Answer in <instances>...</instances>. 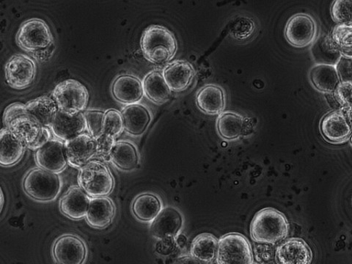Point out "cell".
Instances as JSON below:
<instances>
[{"instance_id": "cell-1", "label": "cell", "mask_w": 352, "mask_h": 264, "mask_svg": "<svg viewBox=\"0 0 352 264\" xmlns=\"http://www.w3.org/2000/svg\"><path fill=\"white\" fill-rule=\"evenodd\" d=\"M140 47L147 60L154 64L170 61L178 50L173 33L160 25H151L142 33Z\"/></svg>"}, {"instance_id": "cell-2", "label": "cell", "mask_w": 352, "mask_h": 264, "mask_svg": "<svg viewBox=\"0 0 352 264\" xmlns=\"http://www.w3.org/2000/svg\"><path fill=\"white\" fill-rule=\"evenodd\" d=\"M289 232L287 219L272 208L261 209L253 217L250 224L251 237L258 243H277L287 236Z\"/></svg>"}, {"instance_id": "cell-3", "label": "cell", "mask_w": 352, "mask_h": 264, "mask_svg": "<svg viewBox=\"0 0 352 264\" xmlns=\"http://www.w3.org/2000/svg\"><path fill=\"white\" fill-rule=\"evenodd\" d=\"M78 184L90 197H106L113 192L115 180L104 162L91 160L80 169Z\"/></svg>"}, {"instance_id": "cell-4", "label": "cell", "mask_w": 352, "mask_h": 264, "mask_svg": "<svg viewBox=\"0 0 352 264\" xmlns=\"http://www.w3.org/2000/svg\"><path fill=\"white\" fill-rule=\"evenodd\" d=\"M58 174L41 168H33L25 175L23 187L32 199L39 202H51L56 199L62 189Z\"/></svg>"}, {"instance_id": "cell-5", "label": "cell", "mask_w": 352, "mask_h": 264, "mask_svg": "<svg viewBox=\"0 0 352 264\" xmlns=\"http://www.w3.org/2000/svg\"><path fill=\"white\" fill-rule=\"evenodd\" d=\"M52 96L58 110L71 115L85 111L90 98L87 87L72 79L59 83L54 87Z\"/></svg>"}, {"instance_id": "cell-6", "label": "cell", "mask_w": 352, "mask_h": 264, "mask_svg": "<svg viewBox=\"0 0 352 264\" xmlns=\"http://www.w3.org/2000/svg\"><path fill=\"white\" fill-rule=\"evenodd\" d=\"M217 264H250L252 250L249 241L237 233L228 234L218 240Z\"/></svg>"}, {"instance_id": "cell-7", "label": "cell", "mask_w": 352, "mask_h": 264, "mask_svg": "<svg viewBox=\"0 0 352 264\" xmlns=\"http://www.w3.org/2000/svg\"><path fill=\"white\" fill-rule=\"evenodd\" d=\"M53 41L50 27L45 21L39 19L25 21L20 27L16 36V42L19 47L32 53L50 47Z\"/></svg>"}, {"instance_id": "cell-8", "label": "cell", "mask_w": 352, "mask_h": 264, "mask_svg": "<svg viewBox=\"0 0 352 264\" xmlns=\"http://www.w3.org/2000/svg\"><path fill=\"white\" fill-rule=\"evenodd\" d=\"M6 128L32 151H36L52 139L50 129L43 126L28 114L15 118Z\"/></svg>"}, {"instance_id": "cell-9", "label": "cell", "mask_w": 352, "mask_h": 264, "mask_svg": "<svg viewBox=\"0 0 352 264\" xmlns=\"http://www.w3.org/2000/svg\"><path fill=\"white\" fill-rule=\"evenodd\" d=\"M8 85L15 90H23L35 81L37 66L34 60L25 54L11 57L6 65Z\"/></svg>"}, {"instance_id": "cell-10", "label": "cell", "mask_w": 352, "mask_h": 264, "mask_svg": "<svg viewBox=\"0 0 352 264\" xmlns=\"http://www.w3.org/2000/svg\"><path fill=\"white\" fill-rule=\"evenodd\" d=\"M318 26L316 20L309 14L293 16L285 29L286 40L292 46L303 48L311 45L317 38Z\"/></svg>"}, {"instance_id": "cell-11", "label": "cell", "mask_w": 352, "mask_h": 264, "mask_svg": "<svg viewBox=\"0 0 352 264\" xmlns=\"http://www.w3.org/2000/svg\"><path fill=\"white\" fill-rule=\"evenodd\" d=\"M52 255L57 264H84L87 250L79 236L65 234L54 241Z\"/></svg>"}, {"instance_id": "cell-12", "label": "cell", "mask_w": 352, "mask_h": 264, "mask_svg": "<svg viewBox=\"0 0 352 264\" xmlns=\"http://www.w3.org/2000/svg\"><path fill=\"white\" fill-rule=\"evenodd\" d=\"M323 137L333 144L346 142L351 135V108L327 114L322 120Z\"/></svg>"}, {"instance_id": "cell-13", "label": "cell", "mask_w": 352, "mask_h": 264, "mask_svg": "<svg viewBox=\"0 0 352 264\" xmlns=\"http://www.w3.org/2000/svg\"><path fill=\"white\" fill-rule=\"evenodd\" d=\"M66 160L70 166L80 169L96 155V142L90 135L82 133L64 142Z\"/></svg>"}, {"instance_id": "cell-14", "label": "cell", "mask_w": 352, "mask_h": 264, "mask_svg": "<svg viewBox=\"0 0 352 264\" xmlns=\"http://www.w3.org/2000/svg\"><path fill=\"white\" fill-rule=\"evenodd\" d=\"M36 162L39 168L59 174L67 167L64 142L52 138L36 151Z\"/></svg>"}, {"instance_id": "cell-15", "label": "cell", "mask_w": 352, "mask_h": 264, "mask_svg": "<svg viewBox=\"0 0 352 264\" xmlns=\"http://www.w3.org/2000/svg\"><path fill=\"white\" fill-rule=\"evenodd\" d=\"M275 261L278 264H311L313 252L303 239L291 238L277 248Z\"/></svg>"}, {"instance_id": "cell-16", "label": "cell", "mask_w": 352, "mask_h": 264, "mask_svg": "<svg viewBox=\"0 0 352 264\" xmlns=\"http://www.w3.org/2000/svg\"><path fill=\"white\" fill-rule=\"evenodd\" d=\"M50 129L55 138L65 142L83 133L86 129L84 114L71 115L58 111L54 115Z\"/></svg>"}, {"instance_id": "cell-17", "label": "cell", "mask_w": 352, "mask_h": 264, "mask_svg": "<svg viewBox=\"0 0 352 264\" xmlns=\"http://www.w3.org/2000/svg\"><path fill=\"white\" fill-rule=\"evenodd\" d=\"M184 225L182 214L173 207L162 209L157 217L151 223L152 235L160 239H170L177 236Z\"/></svg>"}, {"instance_id": "cell-18", "label": "cell", "mask_w": 352, "mask_h": 264, "mask_svg": "<svg viewBox=\"0 0 352 264\" xmlns=\"http://www.w3.org/2000/svg\"><path fill=\"white\" fill-rule=\"evenodd\" d=\"M195 74L192 65L188 61L177 60L165 68L163 79L171 92H182L188 88Z\"/></svg>"}, {"instance_id": "cell-19", "label": "cell", "mask_w": 352, "mask_h": 264, "mask_svg": "<svg viewBox=\"0 0 352 264\" xmlns=\"http://www.w3.org/2000/svg\"><path fill=\"white\" fill-rule=\"evenodd\" d=\"M116 208L111 199L107 197H91L86 213V221L94 228L103 229L112 223Z\"/></svg>"}, {"instance_id": "cell-20", "label": "cell", "mask_w": 352, "mask_h": 264, "mask_svg": "<svg viewBox=\"0 0 352 264\" xmlns=\"http://www.w3.org/2000/svg\"><path fill=\"white\" fill-rule=\"evenodd\" d=\"M91 197L79 186H73L61 197V213L70 219L78 220L85 218Z\"/></svg>"}, {"instance_id": "cell-21", "label": "cell", "mask_w": 352, "mask_h": 264, "mask_svg": "<svg viewBox=\"0 0 352 264\" xmlns=\"http://www.w3.org/2000/svg\"><path fill=\"white\" fill-rule=\"evenodd\" d=\"M27 147L8 129L0 130V165L12 167L25 155Z\"/></svg>"}, {"instance_id": "cell-22", "label": "cell", "mask_w": 352, "mask_h": 264, "mask_svg": "<svg viewBox=\"0 0 352 264\" xmlns=\"http://www.w3.org/2000/svg\"><path fill=\"white\" fill-rule=\"evenodd\" d=\"M112 93L119 102L129 105L135 104L142 97V85L134 76L120 75L113 82Z\"/></svg>"}, {"instance_id": "cell-23", "label": "cell", "mask_w": 352, "mask_h": 264, "mask_svg": "<svg viewBox=\"0 0 352 264\" xmlns=\"http://www.w3.org/2000/svg\"><path fill=\"white\" fill-rule=\"evenodd\" d=\"M196 103L201 111L206 114L220 115L226 107L224 91L217 85H206L197 93Z\"/></svg>"}, {"instance_id": "cell-24", "label": "cell", "mask_w": 352, "mask_h": 264, "mask_svg": "<svg viewBox=\"0 0 352 264\" xmlns=\"http://www.w3.org/2000/svg\"><path fill=\"white\" fill-rule=\"evenodd\" d=\"M311 50L314 60L317 65L336 66L343 56L332 36L328 35L317 38L312 43Z\"/></svg>"}, {"instance_id": "cell-25", "label": "cell", "mask_w": 352, "mask_h": 264, "mask_svg": "<svg viewBox=\"0 0 352 264\" xmlns=\"http://www.w3.org/2000/svg\"><path fill=\"white\" fill-rule=\"evenodd\" d=\"M121 115L124 120V129L132 135H142L151 122L148 109L138 104L126 107Z\"/></svg>"}, {"instance_id": "cell-26", "label": "cell", "mask_w": 352, "mask_h": 264, "mask_svg": "<svg viewBox=\"0 0 352 264\" xmlns=\"http://www.w3.org/2000/svg\"><path fill=\"white\" fill-rule=\"evenodd\" d=\"M26 109L28 116L35 119L43 126L50 128L53 118L58 111L52 97L42 96L28 102Z\"/></svg>"}, {"instance_id": "cell-27", "label": "cell", "mask_w": 352, "mask_h": 264, "mask_svg": "<svg viewBox=\"0 0 352 264\" xmlns=\"http://www.w3.org/2000/svg\"><path fill=\"white\" fill-rule=\"evenodd\" d=\"M311 80L316 89L322 93L334 92L340 83L336 66L316 65L310 73Z\"/></svg>"}, {"instance_id": "cell-28", "label": "cell", "mask_w": 352, "mask_h": 264, "mask_svg": "<svg viewBox=\"0 0 352 264\" xmlns=\"http://www.w3.org/2000/svg\"><path fill=\"white\" fill-rule=\"evenodd\" d=\"M162 211L160 198L151 193L138 195L132 204V212L142 222L151 223Z\"/></svg>"}, {"instance_id": "cell-29", "label": "cell", "mask_w": 352, "mask_h": 264, "mask_svg": "<svg viewBox=\"0 0 352 264\" xmlns=\"http://www.w3.org/2000/svg\"><path fill=\"white\" fill-rule=\"evenodd\" d=\"M111 160L120 170H131L138 167L139 157L136 148L125 141L116 142L110 155Z\"/></svg>"}, {"instance_id": "cell-30", "label": "cell", "mask_w": 352, "mask_h": 264, "mask_svg": "<svg viewBox=\"0 0 352 264\" xmlns=\"http://www.w3.org/2000/svg\"><path fill=\"white\" fill-rule=\"evenodd\" d=\"M217 128L219 135L224 140H236L243 135L245 119L235 113H223L217 119Z\"/></svg>"}, {"instance_id": "cell-31", "label": "cell", "mask_w": 352, "mask_h": 264, "mask_svg": "<svg viewBox=\"0 0 352 264\" xmlns=\"http://www.w3.org/2000/svg\"><path fill=\"white\" fill-rule=\"evenodd\" d=\"M142 89L151 101L159 104L167 102L171 96V91L159 72H153L146 76Z\"/></svg>"}, {"instance_id": "cell-32", "label": "cell", "mask_w": 352, "mask_h": 264, "mask_svg": "<svg viewBox=\"0 0 352 264\" xmlns=\"http://www.w3.org/2000/svg\"><path fill=\"white\" fill-rule=\"evenodd\" d=\"M218 239L210 234H201L192 242L190 256L204 263H212L216 258Z\"/></svg>"}, {"instance_id": "cell-33", "label": "cell", "mask_w": 352, "mask_h": 264, "mask_svg": "<svg viewBox=\"0 0 352 264\" xmlns=\"http://www.w3.org/2000/svg\"><path fill=\"white\" fill-rule=\"evenodd\" d=\"M256 29L257 25L255 20L243 15L234 18L229 25L230 36L238 41L250 39L255 34Z\"/></svg>"}, {"instance_id": "cell-34", "label": "cell", "mask_w": 352, "mask_h": 264, "mask_svg": "<svg viewBox=\"0 0 352 264\" xmlns=\"http://www.w3.org/2000/svg\"><path fill=\"white\" fill-rule=\"evenodd\" d=\"M124 130L122 115L116 109H109L104 113L103 134L116 139Z\"/></svg>"}, {"instance_id": "cell-35", "label": "cell", "mask_w": 352, "mask_h": 264, "mask_svg": "<svg viewBox=\"0 0 352 264\" xmlns=\"http://www.w3.org/2000/svg\"><path fill=\"white\" fill-rule=\"evenodd\" d=\"M331 36L339 47L343 56L351 58V26L336 25L333 29Z\"/></svg>"}, {"instance_id": "cell-36", "label": "cell", "mask_w": 352, "mask_h": 264, "mask_svg": "<svg viewBox=\"0 0 352 264\" xmlns=\"http://www.w3.org/2000/svg\"><path fill=\"white\" fill-rule=\"evenodd\" d=\"M104 113L100 110H88L84 114L86 128L94 140L103 134Z\"/></svg>"}, {"instance_id": "cell-37", "label": "cell", "mask_w": 352, "mask_h": 264, "mask_svg": "<svg viewBox=\"0 0 352 264\" xmlns=\"http://www.w3.org/2000/svg\"><path fill=\"white\" fill-rule=\"evenodd\" d=\"M352 2L351 0H338L331 8L332 16L338 25L351 26L352 24Z\"/></svg>"}, {"instance_id": "cell-38", "label": "cell", "mask_w": 352, "mask_h": 264, "mask_svg": "<svg viewBox=\"0 0 352 264\" xmlns=\"http://www.w3.org/2000/svg\"><path fill=\"white\" fill-rule=\"evenodd\" d=\"M95 142V157L101 158L104 160H110V155H111L112 151L116 143V138L102 134V135L96 140Z\"/></svg>"}, {"instance_id": "cell-39", "label": "cell", "mask_w": 352, "mask_h": 264, "mask_svg": "<svg viewBox=\"0 0 352 264\" xmlns=\"http://www.w3.org/2000/svg\"><path fill=\"white\" fill-rule=\"evenodd\" d=\"M351 82H340L334 91L337 102L344 109L351 107Z\"/></svg>"}, {"instance_id": "cell-40", "label": "cell", "mask_w": 352, "mask_h": 264, "mask_svg": "<svg viewBox=\"0 0 352 264\" xmlns=\"http://www.w3.org/2000/svg\"><path fill=\"white\" fill-rule=\"evenodd\" d=\"M28 115L26 106L24 104L16 102L8 105L3 114V123L7 127L11 121L22 116Z\"/></svg>"}, {"instance_id": "cell-41", "label": "cell", "mask_w": 352, "mask_h": 264, "mask_svg": "<svg viewBox=\"0 0 352 264\" xmlns=\"http://www.w3.org/2000/svg\"><path fill=\"white\" fill-rule=\"evenodd\" d=\"M336 68L341 82H351V58L341 57Z\"/></svg>"}, {"instance_id": "cell-42", "label": "cell", "mask_w": 352, "mask_h": 264, "mask_svg": "<svg viewBox=\"0 0 352 264\" xmlns=\"http://www.w3.org/2000/svg\"><path fill=\"white\" fill-rule=\"evenodd\" d=\"M175 264H206L200 261L197 260L192 256H182L175 261Z\"/></svg>"}, {"instance_id": "cell-43", "label": "cell", "mask_w": 352, "mask_h": 264, "mask_svg": "<svg viewBox=\"0 0 352 264\" xmlns=\"http://www.w3.org/2000/svg\"><path fill=\"white\" fill-rule=\"evenodd\" d=\"M4 204H5L4 195L2 191L1 187H0V214H1V212L3 211Z\"/></svg>"}, {"instance_id": "cell-44", "label": "cell", "mask_w": 352, "mask_h": 264, "mask_svg": "<svg viewBox=\"0 0 352 264\" xmlns=\"http://www.w3.org/2000/svg\"><path fill=\"white\" fill-rule=\"evenodd\" d=\"M250 264H258V263H253V262H252V263H250Z\"/></svg>"}]
</instances>
